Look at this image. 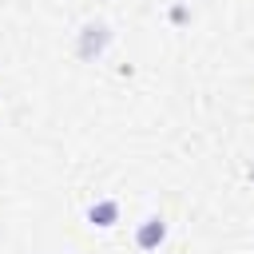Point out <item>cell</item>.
I'll return each instance as SVG.
<instances>
[{
	"instance_id": "obj_1",
	"label": "cell",
	"mask_w": 254,
	"mask_h": 254,
	"mask_svg": "<svg viewBox=\"0 0 254 254\" xmlns=\"http://www.w3.org/2000/svg\"><path fill=\"white\" fill-rule=\"evenodd\" d=\"M163 238H167V222H163L159 214H147V218L139 222V230H135V246H139V250H159Z\"/></svg>"
},
{
	"instance_id": "obj_2",
	"label": "cell",
	"mask_w": 254,
	"mask_h": 254,
	"mask_svg": "<svg viewBox=\"0 0 254 254\" xmlns=\"http://www.w3.org/2000/svg\"><path fill=\"white\" fill-rule=\"evenodd\" d=\"M107 40H111L107 24H87V28H83V36H79V56H83V60L99 56V52L107 48Z\"/></svg>"
},
{
	"instance_id": "obj_3",
	"label": "cell",
	"mask_w": 254,
	"mask_h": 254,
	"mask_svg": "<svg viewBox=\"0 0 254 254\" xmlns=\"http://www.w3.org/2000/svg\"><path fill=\"white\" fill-rule=\"evenodd\" d=\"M87 222L99 226V230L115 226V222H119V202H115V198H99V202H91V206H87Z\"/></svg>"
}]
</instances>
